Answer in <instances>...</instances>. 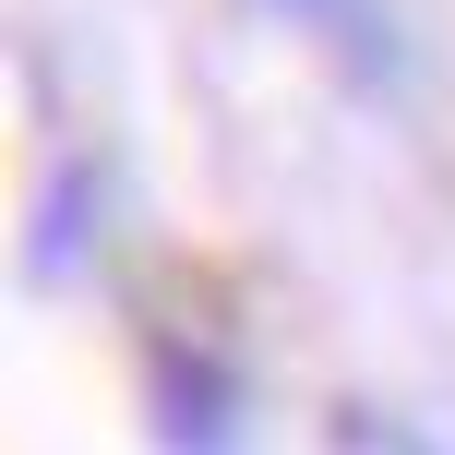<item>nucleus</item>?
<instances>
[{
	"label": "nucleus",
	"instance_id": "f257e3e1",
	"mask_svg": "<svg viewBox=\"0 0 455 455\" xmlns=\"http://www.w3.org/2000/svg\"><path fill=\"white\" fill-rule=\"evenodd\" d=\"M156 419H168L180 455H228L240 443V384H228L216 360H192V347H168L156 360Z\"/></svg>",
	"mask_w": 455,
	"mask_h": 455
},
{
	"label": "nucleus",
	"instance_id": "f03ea898",
	"mask_svg": "<svg viewBox=\"0 0 455 455\" xmlns=\"http://www.w3.org/2000/svg\"><path fill=\"white\" fill-rule=\"evenodd\" d=\"M275 12H288L312 48H336L360 84H395V72H408V48H395V12H384V0H275Z\"/></svg>",
	"mask_w": 455,
	"mask_h": 455
}]
</instances>
